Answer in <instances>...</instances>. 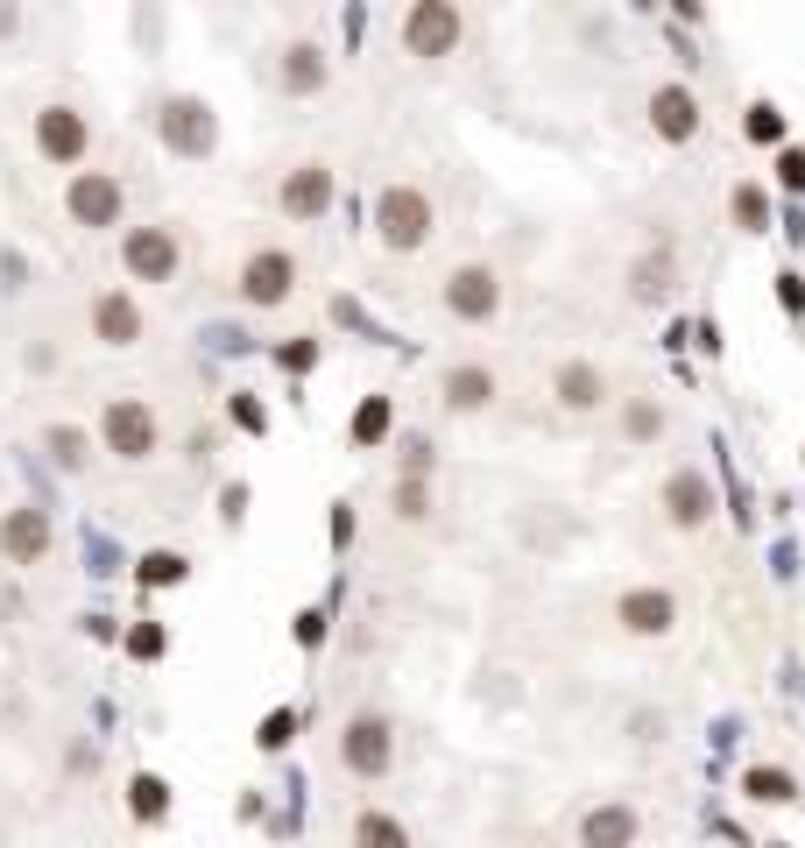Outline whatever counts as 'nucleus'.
Returning a JSON list of instances; mask_svg holds the SVG:
<instances>
[{
  "instance_id": "nucleus-1",
  "label": "nucleus",
  "mask_w": 805,
  "mask_h": 848,
  "mask_svg": "<svg viewBox=\"0 0 805 848\" xmlns=\"http://www.w3.org/2000/svg\"><path fill=\"white\" fill-rule=\"evenodd\" d=\"M431 227H438V213H431V191L424 184H382L375 199V234L389 255H417V248L431 241Z\"/></svg>"
},
{
  "instance_id": "nucleus-2",
  "label": "nucleus",
  "mask_w": 805,
  "mask_h": 848,
  "mask_svg": "<svg viewBox=\"0 0 805 848\" xmlns=\"http://www.w3.org/2000/svg\"><path fill=\"white\" fill-rule=\"evenodd\" d=\"M99 445H107L113 459H128V467L156 459V445H163L156 410H148L142 396H107V410H99Z\"/></svg>"
},
{
  "instance_id": "nucleus-3",
  "label": "nucleus",
  "mask_w": 805,
  "mask_h": 848,
  "mask_svg": "<svg viewBox=\"0 0 805 848\" xmlns=\"http://www.w3.org/2000/svg\"><path fill=\"white\" fill-rule=\"evenodd\" d=\"M339 764L353 771V778H389L396 764V721L389 714H347V728H339Z\"/></svg>"
},
{
  "instance_id": "nucleus-4",
  "label": "nucleus",
  "mask_w": 805,
  "mask_h": 848,
  "mask_svg": "<svg viewBox=\"0 0 805 848\" xmlns=\"http://www.w3.org/2000/svg\"><path fill=\"white\" fill-rule=\"evenodd\" d=\"M156 135L170 156H213V142H219V121H213V107H205L199 93H170L163 99V114H156Z\"/></svg>"
},
{
  "instance_id": "nucleus-5",
  "label": "nucleus",
  "mask_w": 805,
  "mask_h": 848,
  "mask_svg": "<svg viewBox=\"0 0 805 848\" xmlns=\"http://www.w3.org/2000/svg\"><path fill=\"white\" fill-rule=\"evenodd\" d=\"M438 304H445V319H459V325H488L502 311V270L495 262H459V270L445 276Z\"/></svg>"
},
{
  "instance_id": "nucleus-6",
  "label": "nucleus",
  "mask_w": 805,
  "mask_h": 848,
  "mask_svg": "<svg viewBox=\"0 0 805 848\" xmlns=\"http://www.w3.org/2000/svg\"><path fill=\"white\" fill-rule=\"evenodd\" d=\"M290 290H297V255L290 248H255V255L241 262V276H233V297H241L248 311L290 304Z\"/></svg>"
},
{
  "instance_id": "nucleus-7",
  "label": "nucleus",
  "mask_w": 805,
  "mask_h": 848,
  "mask_svg": "<svg viewBox=\"0 0 805 848\" xmlns=\"http://www.w3.org/2000/svg\"><path fill=\"white\" fill-rule=\"evenodd\" d=\"M459 43H467V14L453 8V0H417L410 14H403V50L410 57H453Z\"/></svg>"
},
{
  "instance_id": "nucleus-8",
  "label": "nucleus",
  "mask_w": 805,
  "mask_h": 848,
  "mask_svg": "<svg viewBox=\"0 0 805 848\" xmlns=\"http://www.w3.org/2000/svg\"><path fill=\"white\" fill-rule=\"evenodd\" d=\"M64 213L79 219V227L107 234V227H121V213H128V184L113 170H79L64 184Z\"/></svg>"
},
{
  "instance_id": "nucleus-9",
  "label": "nucleus",
  "mask_w": 805,
  "mask_h": 848,
  "mask_svg": "<svg viewBox=\"0 0 805 848\" xmlns=\"http://www.w3.org/2000/svg\"><path fill=\"white\" fill-rule=\"evenodd\" d=\"M121 270L134 283H177V270H184V241H177V227H128L121 241Z\"/></svg>"
},
{
  "instance_id": "nucleus-10",
  "label": "nucleus",
  "mask_w": 805,
  "mask_h": 848,
  "mask_svg": "<svg viewBox=\"0 0 805 848\" xmlns=\"http://www.w3.org/2000/svg\"><path fill=\"white\" fill-rule=\"evenodd\" d=\"M85 148H93V121H85L71 99H50V107L36 114V156L71 170V163H85Z\"/></svg>"
},
{
  "instance_id": "nucleus-11",
  "label": "nucleus",
  "mask_w": 805,
  "mask_h": 848,
  "mask_svg": "<svg viewBox=\"0 0 805 848\" xmlns=\"http://www.w3.org/2000/svg\"><path fill=\"white\" fill-rule=\"evenodd\" d=\"M615 622L629 636H671L678 630V594L671 587H622L615 594Z\"/></svg>"
},
{
  "instance_id": "nucleus-12",
  "label": "nucleus",
  "mask_w": 805,
  "mask_h": 848,
  "mask_svg": "<svg viewBox=\"0 0 805 848\" xmlns=\"http://www.w3.org/2000/svg\"><path fill=\"white\" fill-rule=\"evenodd\" d=\"M50 510H36V502H14L8 516H0V559L8 565H43V552H50Z\"/></svg>"
},
{
  "instance_id": "nucleus-13",
  "label": "nucleus",
  "mask_w": 805,
  "mask_h": 848,
  "mask_svg": "<svg viewBox=\"0 0 805 848\" xmlns=\"http://www.w3.org/2000/svg\"><path fill=\"white\" fill-rule=\"evenodd\" d=\"M664 524H671V530L713 524V481H707L699 467H671V474H664Z\"/></svg>"
},
{
  "instance_id": "nucleus-14",
  "label": "nucleus",
  "mask_w": 805,
  "mask_h": 848,
  "mask_svg": "<svg viewBox=\"0 0 805 848\" xmlns=\"http://www.w3.org/2000/svg\"><path fill=\"white\" fill-rule=\"evenodd\" d=\"M276 205H283V219H325L333 213V163H297L276 184Z\"/></svg>"
},
{
  "instance_id": "nucleus-15",
  "label": "nucleus",
  "mask_w": 805,
  "mask_h": 848,
  "mask_svg": "<svg viewBox=\"0 0 805 848\" xmlns=\"http://www.w3.org/2000/svg\"><path fill=\"white\" fill-rule=\"evenodd\" d=\"M495 396H502V382H495V368H481V361H453L438 375V404L453 410V418H481Z\"/></svg>"
},
{
  "instance_id": "nucleus-16",
  "label": "nucleus",
  "mask_w": 805,
  "mask_h": 848,
  "mask_svg": "<svg viewBox=\"0 0 805 848\" xmlns=\"http://www.w3.org/2000/svg\"><path fill=\"white\" fill-rule=\"evenodd\" d=\"M551 404H558L565 418H593V410L608 404V375L593 361H558L551 368Z\"/></svg>"
},
{
  "instance_id": "nucleus-17",
  "label": "nucleus",
  "mask_w": 805,
  "mask_h": 848,
  "mask_svg": "<svg viewBox=\"0 0 805 848\" xmlns=\"http://www.w3.org/2000/svg\"><path fill=\"white\" fill-rule=\"evenodd\" d=\"M636 835H644V813L629 799H601L579 813V848H636Z\"/></svg>"
},
{
  "instance_id": "nucleus-18",
  "label": "nucleus",
  "mask_w": 805,
  "mask_h": 848,
  "mask_svg": "<svg viewBox=\"0 0 805 848\" xmlns=\"http://www.w3.org/2000/svg\"><path fill=\"white\" fill-rule=\"evenodd\" d=\"M650 128H658V142H693L699 128H707L699 93L693 85H658V93H650Z\"/></svg>"
},
{
  "instance_id": "nucleus-19",
  "label": "nucleus",
  "mask_w": 805,
  "mask_h": 848,
  "mask_svg": "<svg viewBox=\"0 0 805 848\" xmlns=\"http://www.w3.org/2000/svg\"><path fill=\"white\" fill-rule=\"evenodd\" d=\"M142 333H148V319H142V304H134L128 290H99L93 297V339L99 347H142Z\"/></svg>"
},
{
  "instance_id": "nucleus-20",
  "label": "nucleus",
  "mask_w": 805,
  "mask_h": 848,
  "mask_svg": "<svg viewBox=\"0 0 805 848\" xmlns=\"http://www.w3.org/2000/svg\"><path fill=\"white\" fill-rule=\"evenodd\" d=\"M678 290V255L671 248H650V255L629 262V304H671Z\"/></svg>"
},
{
  "instance_id": "nucleus-21",
  "label": "nucleus",
  "mask_w": 805,
  "mask_h": 848,
  "mask_svg": "<svg viewBox=\"0 0 805 848\" xmlns=\"http://www.w3.org/2000/svg\"><path fill=\"white\" fill-rule=\"evenodd\" d=\"M283 93L290 99H311V93H325V79H333V64H325V50L319 43H290V50H283Z\"/></svg>"
},
{
  "instance_id": "nucleus-22",
  "label": "nucleus",
  "mask_w": 805,
  "mask_h": 848,
  "mask_svg": "<svg viewBox=\"0 0 805 848\" xmlns=\"http://www.w3.org/2000/svg\"><path fill=\"white\" fill-rule=\"evenodd\" d=\"M43 453H50L64 474H85L93 467V431L85 425H43Z\"/></svg>"
},
{
  "instance_id": "nucleus-23",
  "label": "nucleus",
  "mask_w": 805,
  "mask_h": 848,
  "mask_svg": "<svg viewBox=\"0 0 805 848\" xmlns=\"http://www.w3.org/2000/svg\"><path fill=\"white\" fill-rule=\"evenodd\" d=\"M353 848H410V827L396 821V813H382V807H368L361 821H353Z\"/></svg>"
},
{
  "instance_id": "nucleus-24",
  "label": "nucleus",
  "mask_w": 805,
  "mask_h": 848,
  "mask_svg": "<svg viewBox=\"0 0 805 848\" xmlns=\"http://www.w3.org/2000/svg\"><path fill=\"white\" fill-rule=\"evenodd\" d=\"M622 439H636V445L664 439V404H650V396H629V404H622Z\"/></svg>"
},
{
  "instance_id": "nucleus-25",
  "label": "nucleus",
  "mask_w": 805,
  "mask_h": 848,
  "mask_svg": "<svg viewBox=\"0 0 805 848\" xmlns=\"http://www.w3.org/2000/svg\"><path fill=\"white\" fill-rule=\"evenodd\" d=\"M742 792H749V799H764V807H784V799H798V785H792V771L756 764V771H742Z\"/></svg>"
},
{
  "instance_id": "nucleus-26",
  "label": "nucleus",
  "mask_w": 805,
  "mask_h": 848,
  "mask_svg": "<svg viewBox=\"0 0 805 848\" xmlns=\"http://www.w3.org/2000/svg\"><path fill=\"white\" fill-rule=\"evenodd\" d=\"M184 573H191L184 552H142V565H134L142 587H184Z\"/></svg>"
},
{
  "instance_id": "nucleus-27",
  "label": "nucleus",
  "mask_w": 805,
  "mask_h": 848,
  "mask_svg": "<svg viewBox=\"0 0 805 848\" xmlns=\"http://www.w3.org/2000/svg\"><path fill=\"white\" fill-rule=\"evenodd\" d=\"M128 807H134V821H148V827H156L163 813H170V785H163V778H148V771H142V778L128 785Z\"/></svg>"
},
{
  "instance_id": "nucleus-28",
  "label": "nucleus",
  "mask_w": 805,
  "mask_h": 848,
  "mask_svg": "<svg viewBox=\"0 0 805 848\" xmlns=\"http://www.w3.org/2000/svg\"><path fill=\"white\" fill-rule=\"evenodd\" d=\"M396 516H403V524H424V516H431V488L410 481V474H396Z\"/></svg>"
},
{
  "instance_id": "nucleus-29",
  "label": "nucleus",
  "mask_w": 805,
  "mask_h": 848,
  "mask_svg": "<svg viewBox=\"0 0 805 848\" xmlns=\"http://www.w3.org/2000/svg\"><path fill=\"white\" fill-rule=\"evenodd\" d=\"M382 431H389V396H368L361 418H353V445H375Z\"/></svg>"
},
{
  "instance_id": "nucleus-30",
  "label": "nucleus",
  "mask_w": 805,
  "mask_h": 848,
  "mask_svg": "<svg viewBox=\"0 0 805 848\" xmlns=\"http://www.w3.org/2000/svg\"><path fill=\"white\" fill-rule=\"evenodd\" d=\"M742 128H749V142H784V114L770 107V99H756V107L742 114Z\"/></svg>"
},
{
  "instance_id": "nucleus-31",
  "label": "nucleus",
  "mask_w": 805,
  "mask_h": 848,
  "mask_svg": "<svg viewBox=\"0 0 805 848\" xmlns=\"http://www.w3.org/2000/svg\"><path fill=\"white\" fill-rule=\"evenodd\" d=\"M728 205H735V219H742V227H770V199H764V191H756V184H735V199H728Z\"/></svg>"
},
{
  "instance_id": "nucleus-32",
  "label": "nucleus",
  "mask_w": 805,
  "mask_h": 848,
  "mask_svg": "<svg viewBox=\"0 0 805 848\" xmlns=\"http://www.w3.org/2000/svg\"><path fill=\"white\" fill-rule=\"evenodd\" d=\"M163 644H170L163 622H134V630H128V658H163Z\"/></svg>"
},
{
  "instance_id": "nucleus-33",
  "label": "nucleus",
  "mask_w": 805,
  "mask_h": 848,
  "mask_svg": "<svg viewBox=\"0 0 805 848\" xmlns=\"http://www.w3.org/2000/svg\"><path fill=\"white\" fill-rule=\"evenodd\" d=\"M403 474H410V481H424V474H431V439H424V431L403 439Z\"/></svg>"
},
{
  "instance_id": "nucleus-34",
  "label": "nucleus",
  "mask_w": 805,
  "mask_h": 848,
  "mask_svg": "<svg viewBox=\"0 0 805 848\" xmlns=\"http://www.w3.org/2000/svg\"><path fill=\"white\" fill-rule=\"evenodd\" d=\"M290 736H297V714H290V707H276V714L262 721V736H255V742H262V750H283Z\"/></svg>"
},
{
  "instance_id": "nucleus-35",
  "label": "nucleus",
  "mask_w": 805,
  "mask_h": 848,
  "mask_svg": "<svg viewBox=\"0 0 805 848\" xmlns=\"http://www.w3.org/2000/svg\"><path fill=\"white\" fill-rule=\"evenodd\" d=\"M778 184L784 191H805V148H784V156H778Z\"/></svg>"
},
{
  "instance_id": "nucleus-36",
  "label": "nucleus",
  "mask_w": 805,
  "mask_h": 848,
  "mask_svg": "<svg viewBox=\"0 0 805 848\" xmlns=\"http://www.w3.org/2000/svg\"><path fill=\"white\" fill-rule=\"evenodd\" d=\"M276 361H283V368H290V375H304V368H311V361H319V347H311V339H297V347H283V354H276Z\"/></svg>"
},
{
  "instance_id": "nucleus-37",
  "label": "nucleus",
  "mask_w": 805,
  "mask_h": 848,
  "mask_svg": "<svg viewBox=\"0 0 805 848\" xmlns=\"http://www.w3.org/2000/svg\"><path fill=\"white\" fill-rule=\"evenodd\" d=\"M233 418H241V431H262V404L255 396H233Z\"/></svg>"
},
{
  "instance_id": "nucleus-38",
  "label": "nucleus",
  "mask_w": 805,
  "mask_h": 848,
  "mask_svg": "<svg viewBox=\"0 0 805 848\" xmlns=\"http://www.w3.org/2000/svg\"><path fill=\"white\" fill-rule=\"evenodd\" d=\"M241 502H248V488H219V516L227 524H241Z\"/></svg>"
},
{
  "instance_id": "nucleus-39",
  "label": "nucleus",
  "mask_w": 805,
  "mask_h": 848,
  "mask_svg": "<svg viewBox=\"0 0 805 848\" xmlns=\"http://www.w3.org/2000/svg\"><path fill=\"white\" fill-rule=\"evenodd\" d=\"M778 283H784V290H778L784 304H792V311H805V283H798V276H778Z\"/></svg>"
},
{
  "instance_id": "nucleus-40",
  "label": "nucleus",
  "mask_w": 805,
  "mask_h": 848,
  "mask_svg": "<svg viewBox=\"0 0 805 848\" xmlns=\"http://www.w3.org/2000/svg\"><path fill=\"white\" fill-rule=\"evenodd\" d=\"M22 28V8H0V36H14Z\"/></svg>"
}]
</instances>
